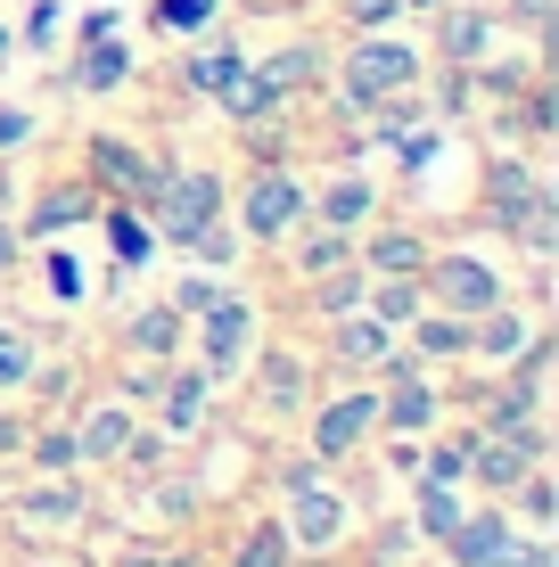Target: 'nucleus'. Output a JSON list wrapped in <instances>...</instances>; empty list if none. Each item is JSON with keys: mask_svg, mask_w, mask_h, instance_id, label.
<instances>
[{"mask_svg": "<svg viewBox=\"0 0 559 567\" xmlns=\"http://www.w3.org/2000/svg\"><path fill=\"white\" fill-rule=\"evenodd\" d=\"M453 551L469 559V567H527L535 551H518V535L503 518H477V526H453Z\"/></svg>", "mask_w": 559, "mask_h": 567, "instance_id": "obj_7", "label": "nucleus"}, {"mask_svg": "<svg viewBox=\"0 0 559 567\" xmlns=\"http://www.w3.org/2000/svg\"><path fill=\"white\" fill-rule=\"evenodd\" d=\"M313 214V189L297 182V173H280V165H263L256 182H247V206H239V223H247V239H288V230Z\"/></svg>", "mask_w": 559, "mask_h": 567, "instance_id": "obj_4", "label": "nucleus"}, {"mask_svg": "<svg viewBox=\"0 0 559 567\" xmlns=\"http://www.w3.org/2000/svg\"><path fill=\"white\" fill-rule=\"evenodd\" d=\"M395 9H403V0H345V25H354V33H379Z\"/></svg>", "mask_w": 559, "mask_h": 567, "instance_id": "obj_33", "label": "nucleus"}, {"mask_svg": "<svg viewBox=\"0 0 559 567\" xmlns=\"http://www.w3.org/2000/svg\"><path fill=\"white\" fill-rule=\"evenodd\" d=\"M239 74H247V58H239V50H198V58H189V91H206V100H222Z\"/></svg>", "mask_w": 559, "mask_h": 567, "instance_id": "obj_18", "label": "nucleus"}, {"mask_svg": "<svg viewBox=\"0 0 559 567\" xmlns=\"http://www.w3.org/2000/svg\"><path fill=\"white\" fill-rule=\"evenodd\" d=\"M420 526H428V535H453V526H460V511H453L445 485H428V502H420Z\"/></svg>", "mask_w": 559, "mask_h": 567, "instance_id": "obj_32", "label": "nucleus"}, {"mask_svg": "<svg viewBox=\"0 0 559 567\" xmlns=\"http://www.w3.org/2000/svg\"><path fill=\"white\" fill-rule=\"evenodd\" d=\"M157 173H165V165H148V156H141V148H132V141H115V132H100V141H91V182H107V189H124V198H132V206H141V198H148V189H157Z\"/></svg>", "mask_w": 559, "mask_h": 567, "instance_id": "obj_6", "label": "nucleus"}, {"mask_svg": "<svg viewBox=\"0 0 559 567\" xmlns=\"http://www.w3.org/2000/svg\"><path fill=\"white\" fill-rule=\"evenodd\" d=\"M124 74H132V58H124V42H115V33L83 42V66H74V83H83V91H115Z\"/></svg>", "mask_w": 559, "mask_h": 567, "instance_id": "obj_15", "label": "nucleus"}, {"mask_svg": "<svg viewBox=\"0 0 559 567\" xmlns=\"http://www.w3.org/2000/svg\"><path fill=\"white\" fill-rule=\"evenodd\" d=\"M247 74H256V91H263V100H288V91H304V83H313V74H321V50L313 42H297V50H280V58H263V66H247Z\"/></svg>", "mask_w": 559, "mask_h": 567, "instance_id": "obj_10", "label": "nucleus"}, {"mask_svg": "<svg viewBox=\"0 0 559 567\" xmlns=\"http://www.w3.org/2000/svg\"><path fill=\"white\" fill-rule=\"evenodd\" d=\"M83 214H100V198H91V189H50V198L33 206V239H50V230L83 223Z\"/></svg>", "mask_w": 559, "mask_h": 567, "instance_id": "obj_19", "label": "nucleus"}, {"mask_svg": "<svg viewBox=\"0 0 559 567\" xmlns=\"http://www.w3.org/2000/svg\"><path fill=\"white\" fill-rule=\"evenodd\" d=\"M141 214H148V239L189 247V239H198V230L222 214V182H215V173H189V165H165L157 189L141 198Z\"/></svg>", "mask_w": 559, "mask_h": 567, "instance_id": "obj_1", "label": "nucleus"}, {"mask_svg": "<svg viewBox=\"0 0 559 567\" xmlns=\"http://www.w3.org/2000/svg\"><path fill=\"white\" fill-rule=\"evenodd\" d=\"M33 379V338L25 329H0V386H25Z\"/></svg>", "mask_w": 559, "mask_h": 567, "instance_id": "obj_28", "label": "nucleus"}, {"mask_svg": "<svg viewBox=\"0 0 559 567\" xmlns=\"http://www.w3.org/2000/svg\"><path fill=\"white\" fill-rule=\"evenodd\" d=\"M379 412H387L395 427H428V420H436V386H412V379H403L395 403H379Z\"/></svg>", "mask_w": 559, "mask_h": 567, "instance_id": "obj_24", "label": "nucleus"}, {"mask_svg": "<svg viewBox=\"0 0 559 567\" xmlns=\"http://www.w3.org/2000/svg\"><path fill=\"white\" fill-rule=\"evenodd\" d=\"M256 346V305L247 297H215L206 305V370H239Z\"/></svg>", "mask_w": 559, "mask_h": 567, "instance_id": "obj_5", "label": "nucleus"}, {"mask_svg": "<svg viewBox=\"0 0 559 567\" xmlns=\"http://www.w3.org/2000/svg\"><path fill=\"white\" fill-rule=\"evenodd\" d=\"M338 526H345V511L321 494L313 477H304V485H297V535H304V543H338Z\"/></svg>", "mask_w": 559, "mask_h": 567, "instance_id": "obj_16", "label": "nucleus"}, {"mask_svg": "<svg viewBox=\"0 0 559 567\" xmlns=\"http://www.w3.org/2000/svg\"><path fill=\"white\" fill-rule=\"evenodd\" d=\"M338 354L354 362V370H371V362H387V321L379 312H338Z\"/></svg>", "mask_w": 559, "mask_h": 567, "instance_id": "obj_13", "label": "nucleus"}, {"mask_svg": "<svg viewBox=\"0 0 559 567\" xmlns=\"http://www.w3.org/2000/svg\"><path fill=\"white\" fill-rule=\"evenodd\" d=\"M189 256H206V264H230V256H239V239L222 230V214H215V223L198 230V239H189Z\"/></svg>", "mask_w": 559, "mask_h": 567, "instance_id": "obj_31", "label": "nucleus"}, {"mask_svg": "<svg viewBox=\"0 0 559 567\" xmlns=\"http://www.w3.org/2000/svg\"><path fill=\"white\" fill-rule=\"evenodd\" d=\"M173 427H198L206 420V379H173V412H165Z\"/></svg>", "mask_w": 559, "mask_h": 567, "instance_id": "obj_30", "label": "nucleus"}, {"mask_svg": "<svg viewBox=\"0 0 559 567\" xmlns=\"http://www.w3.org/2000/svg\"><path fill=\"white\" fill-rule=\"evenodd\" d=\"M510 17H518V25H544V17H551V0H510Z\"/></svg>", "mask_w": 559, "mask_h": 567, "instance_id": "obj_41", "label": "nucleus"}, {"mask_svg": "<svg viewBox=\"0 0 559 567\" xmlns=\"http://www.w3.org/2000/svg\"><path fill=\"white\" fill-rule=\"evenodd\" d=\"M412 346H420V354H469V329H460V321H428V312H420Z\"/></svg>", "mask_w": 559, "mask_h": 567, "instance_id": "obj_27", "label": "nucleus"}, {"mask_svg": "<svg viewBox=\"0 0 559 567\" xmlns=\"http://www.w3.org/2000/svg\"><path fill=\"white\" fill-rule=\"evenodd\" d=\"M313 206H321V223H330V230H362V223H371V206H379V198H371V182H330V189H321Z\"/></svg>", "mask_w": 559, "mask_h": 567, "instance_id": "obj_14", "label": "nucleus"}, {"mask_svg": "<svg viewBox=\"0 0 559 567\" xmlns=\"http://www.w3.org/2000/svg\"><path fill=\"white\" fill-rule=\"evenodd\" d=\"M50 33H58V9H50V0H42V9H33V17H25V42H50Z\"/></svg>", "mask_w": 559, "mask_h": 567, "instance_id": "obj_40", "label": "nucleus"}, {"mask_svg": "<svg viewBox=\"0 0 559 567\" xmlns=\"http://www.w3.org/2000/svg\"><path fill=\"white\" fill-rule=\"evenodd\" d=\"M132 567H182V559H132Z\"/></svg>", "mask_w": 559, "mask_h": 567, "instance_id": "obj_43", "label": "nucleus"}, {"mask_svg": "<svg viewBox=\"0 0 559 567\" xmlns=\"http://www.w3.org/2000/svg\"><path fill=\"white\" fill-rule=\"evenodd\" d=\"M25 518H74V494L50 485V494H25Z\"/></svg>", "mask_w": 559, "mask_h": 567, "instance_id": "obj_34", "label": "nucleus"}, {"mask_svg": "<svg viewBox=\"0 0 559 567\" xmlns=\"http://www.w3.org/2000/svg\"><path fill=\"white\" fill-rule=\"evenodd\" d=\"M124 436H132V427H124V412H91V420H83V453H91V461L124 453Z\"/></svg>", "mask_w": 559, "mask_h": 567, "instance_id": "obj_26", "label": "nucleus"}, {"mask_svg": "<svg viewBox=\"0 0 559 567\" xmlns=\"http://www.w3.org/2000/svg\"><path fill=\"white\" fill-rule=\"evenodd\" d=\"M9 264H17V230L0 223V271H9Z\"/></svg>", "mask_w": 559, "mask_h": 567, "instance_id": "obj_42", "label": "nucleus"}, {"mask_svg": "<svg viewBox=\"0 0 559 567\" xmlns=\"http://www.w3.org/2000/svg\"><path fill=\"white\" fill-rule=\"evenodd\" d=\"M33 141V115L25 107H0V148H25Z\"/></svg>", "mask_w": 559, "mask_h": 567, "instance_id": "obj_37", "label": "nucleus"}, {"mask_svg": "<svg viewBox=\"0 0 559 567\" xmlns=\"http://www.w3.org/2000/svg\"><path fill=\"white\" fill-rule=\"evenodd\" d=\"M460 468H469V453H460V444H445V453H428V477H436V485H453Z\"/></svg>", "mask_w": 559, "mask_h": 567, "instance_id": "obj_38", "label": "nucleus"}, {"mask_svg": "<svg viewBox=\"0 0 559 567\" xmlns=\"http://www.w3.org/2000/svg\"><path fill=\"white\" fill-rule=\"evenodd\" d=\"M371 420H379V395H338L330 412H321L313 444H321V453H354V444L371 436Z\"/></svg>", "mask_w": 559, "mask_h": 567, "instance_id": "obj_9", "label": "nucleus"}, {"mask_svg": "<svg viewBox=\"0 0 559 567\" xmlns=\"http://www.w3.org/2000/svg\"><path fill=\"white\" fill-rule=\"evenodd\" d=\"M215 297H222V280H182V297H173V312H182V321H189V312H206Z\"/></svg>", "mask_w": 559, "mask_h": 567, "instance_id": "obj_36", "label": "nucleus"}, {"mask_svg": "<svg viewBox=\"0 0 559 567\" xmlns=\"http://www.w3.org/2000/svg\"><path fill=\"white\" fill-rule=\"evenodd\" d=\"M50 288H58V297H74V288H83V271H74V256H50Z\"/></svg>", "mask_w": 559, "mask_h": 567, "instance_id": "obj_39", "label": "nucleus"}, {"mask_svg": "<svg viewBox=\"0 0 559 567\" xmlns=\"http://www.w3.org/2000/svg\"><path fill=\"white\" fill-rule=\"evenodd\" d=\"M215 9H222V0H157V17H148V25H157V33H198Z\"/></svg>", "mask_w": 559, "mask_h": 567, "instance_id": "obj_25", "label": "nucleus"}, {"mask_svg": "<svg viewBox=\"0 0 559 567\" xmlns=\"http://www.w3.org/2000/svg\"><path fill=\"white\" fill-rule=\"evenodd\" d=\"M527 444H510V436H494L486 444V453H469V468H477V477H486V485H518V477H527Z\"/></svg>", "mask_w": 559, "mask_h": 567, "instance_id": "obj_20", "label": "nucleus"}, {"mask_svg": "<svg viewBox=\"0 0 559 567\" xmlns=\"http://www.w3.org/2000/svg\"><path fill=\"white\" fill-rule=\"evenodd\" d=\"M263 395H272V403H297V395H304V362H297V354H272V362H263Z\"/></svg>", "mask_w": 559, "mask_h": 567, "instance_id": "obj_29", "label": "nucleus"}, {"mask_svg": "<svg viewBox=\"0 0 559 567\" xmlns=\"http://www.w3.org/2000/svg\"><path fill=\"white\" fill-rule=\"evenodd\" d=\"M107 239H115V256H124V264H148V247H157V239H148V223H141L132 206L107 214Z\"/></svg>", "mask_w": 559, "mask_h": 567, "instance_id": "obj_23", "label": "nucleus"}, {"mask_svg": "<svg viewBox=\"0 0 559 567\" xmlns=\"http://www.w3.org/2000/svg\"><path fill=\"white\" fill-rule=\"evenodd\" d=\"M403 9H436V0H403Z\"/></svg>", "mask_w": 559, "mask_h": 567, "instance_id": "obj_44", "label": "nucleus"}, {"mask_svg": "<svg viewBox=\"0 0 559 567\" xmlns=\"http://www.w3.org/2000/svg\"><path fill=\"white\" fill-rule=\"evenodd\" d=\"M345 264H354V230H330V223H321L313 239L297 247V271H313V280H321V271H345Z\"/></svg>", "mask_w": 559, "mask_h": 567, "instance_id": "obj_17", "label": "nucleus"}, {"mask_svg": "<svg viewBox=\"0 0 559 567\" xmlns=\"http://www.w3.org/2000/svg\"><path fill=\"white\" fill-rule=\"evenodd\" d=\"M420 280H428V297L445 312H460V321H477V312L503 305V271H494L486 256H428Z\"/></svg>", "mask_w": 559, "mask_h": 567, "instance_id": "obj_3", "label": "nucleus"}, {"mask_svg": "<svg viewBox=\"0 0 559 567\" xmlns=\"http://www.w3.org/2000/svg\"><path fill=\"white\" fill-rule=\"evenodd\" d=\"M362 312H379V321H412V312H420V271H412V280H379Z\"/></svg>", "mask_w": 559, "mask_h": 567, "instance_id": "obj_22", "label": "nucleus"}, {"mask_svg": "<svg viewBox=\"0 0 559 567\" xmlns=\"http://www.w3.org/2000/svg\"><path fill=\"white\" fill-rule=\"evenodd\" d=\"M436 42H445L453 66L486 58V50H494V9H445V33H436Z\"/></svg>", "mask_w": 559, "mask_h": 567, "instance_id": "obj_12", "label": "nucleus"}, {"mask_svg": "<svg viewBox=\"0 0 559 567\" xmlns=\"http://www.w3.org/2000/svg\"><path fill=\"white\" fill-rule=\"evenodd\" d=\"M362 271H379V280H412L420 264H428V239H412V230H379V239L354 247Z\"/></svg>", "mask_w": 559, "mask_h": 567, "instance_id": "obj_8", "label": "nucleus"}, {"mask_svg": "<svg viewBox=\"0 0 559 567\" xmlns=\"http://www.w3.org/2000/svg\"><path fill=\"white\" fill-rule=\"evenodd\" d=\"M280 551H288V535H280V526H263V535L247 543V559H239V567H280Z\"/></svg>", "mask_w": 559, "mask_h": 567, "instance_id": "obj_35", "label": "nucleus"}, {"mask_svg": "<svg viewBox=\"0 0 559 567\" xmlns=\"http://www.w3.org/2000/svg\"><path fill=\"white\" fill-rule=\"evenodd\" d=\"M0 50H9V33H0Z\"/></svg>", "mask_w": 559, "mask_h": 567, "instance_id": "obj_45", "label": "nucleus"}, {"mask_svg": "<svg viewBox=\"0 0 559 567\" xmlns=\"http://www.w3.org/2000/svg\"><path fill=\"white\" fill-rule=\"evenodd\" d=\"M132 346H141V354H173V346H182V312H173V305H148L141 321H132Z\"/></svg>", "mask_w": 559, "mask_h": 567, "instance_id": "obj_21", "label": "nucleus"}, {"mask_svg": "<svg viewBox=\"0 0 559 567\" xmlns=\"http://www.w3.org/2000/svg\"><path fill=\"white\" fill-rule=\"evenodd\" d=\"M412 83H420V50H403V42H354L345 50V100L354 107L412 100Z\"/></svg>", "mask_w": 559, "mask_h": 567, "instance_id": "obj_2", "label": "nucleus"}, {"mask_svg": "<svg viewBox=\"0 0 559 567\" xmlns=\"http://www.w3.org/2000/svg\"><path fill=\"white\" fill-rule=\"evenodd\" d=\"M527 338H535V329L518 321L510 305H494V312H477V329H469V354H486V362H518V354H527Z\"/></svg>", "mask_w": 559, "mask_h": 567, "instance_id": "obj_11", "label": "nucleus"}]
</instances>
